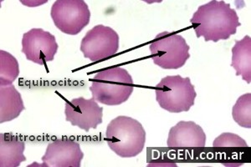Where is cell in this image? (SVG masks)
Instances as JSON below:
<instances>
[{
    "label": "cell",
    "mask_w": 251,
    "mask_h": 167,
    "mask_svg": "<svg viewBox=\"0 0 251 167\" xmlns=\"http://www.w3.org/2000/svg\"><path fill=\"white\" fill-rule=\"evenodd\" d=\"M197 38L206 42L228 40L241 25L235 9L225 1L212 0L198 8L190 20Z\"/></svg>",
    "instance_id": "cell-1"
},
{
    "label": "cell",
    "mask_w": 251,
    "mask_h": 167,
    "mask_svg": "<svg viewBox=\"0 0 251 167\" xmlns=\"http://www.w3.org/2000/svg\"><path fill=\"white\" fill-rule=\"evenodd\" d=\"M92 98L103 105L115 106L128 100L134 91V82L126 69L114 66L102 70L91 79Z\"/></svg>",
    "instance_id": "cell-2"
},
{
    "label": "cell",
    "mask_w": 251,
    "mask_h": 167,
    "mask_svg": "<svg viewBox=\"0 0 251 167\" xmlns=\"http://www.w3.org/2000/svg\"><path fill=\"white\" fill-rule=\"evenodd\" d=\"M146 136L143 125L129 116H117L110 121L106 130L109 148L123 158L136 157L142 153Z\"/></svg>",
    "instance_id": "cell-3"
},
{
    "label": "cell",
    "mask_w": 251,
    "mask_h": 167,
    "mask_svg": "<svg viewBox=\"0 0 251 167\" xmlns=\"http://www.w3.org/2000/svg\"><path fill=\"white\" fill-rule=\"evenodd\" d=\"M160 107L171 113L187 112L194 106L197 93L189 77L169 75L155 86Z\"/></svg>",
    "instance_id": "cell-4"
},
{
    "label": "cell",
    "mask_w": 251,
    "mask_h": 167,
    "mask_svg": "<svg viewBox=\"0 0 251 167\" xmlns=\"http://www.w3.org/2000/svg\"><path fill=\"white\" fill-rule=\"evenodd\" d=\"M190 47L181 34L163 32L149 46L155 65L164 70H177L190 58Z\"/></svg>",
    "instance_id": "cell-5"
},
{
    "label": "cell",
    "mask_w": 251,
    "mask_h": 167,
    "mask_svg": "<svg viewBox=\"0 0 251 167\" xmlns=\"http://www.w3.org/2000/svg\"><path fill=\"white\" fill-rule=\"evenodd\" d=\"M50 16L59 30L76 35L90 23L91 11L83 0H57L52 5Z\"/></svg>",
    "instance_id": "cell-6"
},
{
    "label": "cell",
    "mask_w": 251,
    "mask_h": 167,
    "mask_svg": "<svg viewBox=\"0 0 251 167\" xmlns=\"http://www.w3.org/2000/svg\"><path fill=\"white\" fill-rule=\"evenodd\" d=\"M119 35L113 28L99 24L84 36L80 43V51L92 62H98L116 55L119 50Z\"/></svg>",
    "instance_id": "cell-7"
},
{
    "label": "cell",
    "mask_w": 251,
    "mask_h": 167,
    "mask_svg": "<svg viewBox=\"0 0 251 167\" xmlns=\"http://www.w3.org/2000/svg\"><path fill=\"white\" fill-rule=\"evenodd\" d=\"M59 48L54 35L42 28H31L23 34L22 53L26 59L40 65L53 61Z\"/></svg>",
    "instance_id": "cell-8"
},
{
    "label": "cell",
    "mask_w": 251,
    "mask_h": 167,
    "mask_svg": "<svg viewBox=\"0 0 251 167\" xmlns=\"http://www.w3.org/2000/svg\"><path fill=\"white\" fill-rule=\"evenodd\" d=\"M66 121L88 132L102 123L103 108L93 98L79 97L66 100L65 104Z\"/></svg>",
    "instance_id": "cell-9"
},
{
    "label": "cell",
    "mask_w": 251,
    "mask_h": 167,
    "mask_svg": "<svg viewBox=\"0 0 251 167\" xmlns=\"http://www.w3.org/2000/svg\"><path fill=\"white\" fill-rule=\"evenodd\" d=\"M83 158L79 142L68 138L55 139L49 143L40 167H80Z\"/></svg>",
    "instance_id": "cell-10"
},
{
    "label": "cell",
    "mask_w": 251,
    "mask_h": 167,
    "mask_svg": "<svg viewBox=\"0 0 251 167\" xmlns=\"http://www.w3.org/2000/svg\"><path fill=\"white\" fill-rule=\"evenodd\" d=\"M206 134L194 121H179L169 130L168 147L174 149L203 148L206 145Z\"/></svg>",
    "instance_id": "cell-11"
},
{
    "label": "cell",
    "mask_w": 251,
    "mask_h": 167,
    "mask_svg": "<svg viewBox=\"0 0 251 167\" xmlns=\"http://www.w3.org/2000/svg\"><path fill=\"white\" fill-rule=\"evenodd\" d=\"M25 143L10 133L0 134V167H18L25 162Z\"/></svg>",
    "instance_id": "cell-12"
},
{
    "label": "cell",
    "mask_w": 251,
    "mask_h": 167,
    "mask_svg": "<svg viewBox=\"0 0 251 167\" xmlns=\"http://www.w3.org/2000/svg\"><path fill=\"white\" fill-rule=\"evenodd\" d=\"M25 110L21 94L14 85L0 88V122L11 121Z\"/></svg>",
    "instance_id": "cell-13"
},
{
    "label": "cell",
    "mask_w": 251,
    "mask_h": 167,
    "mask_svg": "<svg viewBox=\"0 0 251 167\" xmlns=\"http://www.w3.org/2000/svg\"><path fill=\"white\" fill-rule=\"evenodd\" d=\"M231 66L236 71V76L242 77L247 84L251 81V39L246 35L241 40H235L232 48Z\"/></svg>",
    "instance_id": "cell-14"
},
{
    "label": "cell",
    "mask_w": 251,
    "mask_h": 167,
    "mask_svg": "<svg viewBox=\"0 0 251 167\" xmlns=\"http://www.w3.org/2000/svg\"><path fill=\"white\" fill-rule=\"evenodd\" d=\"M20 74V65L14 55L9 52L0 50V85H13Z\"/></svg>",
    "instance_id": "cell-15"
},
{
    "label": "cell",
    "mask_w": 251,
    "mask_h": 167,
    "mask_svg": "<svg viewBox=\"0 0 251 167\" xmlns=\"http://www.w3.org/2000/svg\"><path fill=\"white\" fill-rule=\"evenodd\" d=\"M234 121L243 128H251V94L243 95L232 109Z\"/></svg>",
    "instance_id": "cell-16"
},
{
    "label": "cell",
    "mask_w": 251,
    "mask_h": 167,
    "mask_svg": "<svg viewBox=\"0 0 251 167\" xmlns=\"http://www.w3.org/2000/svg\"><path fill=\"white\" fill-rule=\"evenodd\" d=\"M247 142L240 136L234 133H223L213 142V147H248Z\"/></svg>",
    "instance_id": "cell-17"
}]
</instances>
